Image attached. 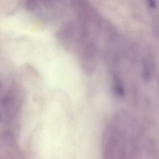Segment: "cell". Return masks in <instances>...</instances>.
<instances>
[{
    "instance_id": "cell-2",
    "label": "cell",
    "mask_w": 159,
    "mask_h": 159,
    "mask_svg": "<svg viewBox=\"0 0 159 159\" xmlns=\"http://www.w3.org/2000/svg\"><path fill=\"white\" fill-rule=\"evenodd\" d=\"M74 36V25L72 22L65 23L57 32V37L60 41L65 42H72Z\"/></svg>"
},
{
    "instance_id": "cell-4",
    "label": "cell",
    "mask_w": 159,
    "mask_h": 159,
    "mask_svg": "<svg viewBox=\"0 0 159 159\" xmlns=\"http://www.w3.org/2000/svg\"><path fill=\"white\" fill-rule=\"evenodd\" d=\"M40 1L44 5H49V4H50L52 1V0H40Z\"/></svg>"
},
{
    "instance_id": "cell-3",
    "label": "cell",
    "mask_w": 159,
    "mask_h": 159,
    "mask_svg": "<svg viewBox=\"0 0 159 159\" xmlns=\"http://www.w3.org/2000/svg\"><path fill=\"white\" fill-rule=\"evenodd\" d=\"M39 6V0H27L25 8L28 11H32Z\"/></svg>"
},
{
    "instance_id": "cell-1",
    "label": "cell",
    "mask_w": 159,
    "mask_h": 159,
    "mask_svg": "<svg viewBox=\"0 0 159 159\" xmlns=\"http://www.w3.org/2000/svg\"><path fill=\"white\" fill-rule=\"evenodd\" d=\"M4 92L1 99V122L10 124L18 116L21 99L17 90L13 89Z\"/></svg>"
}]
</instances>
